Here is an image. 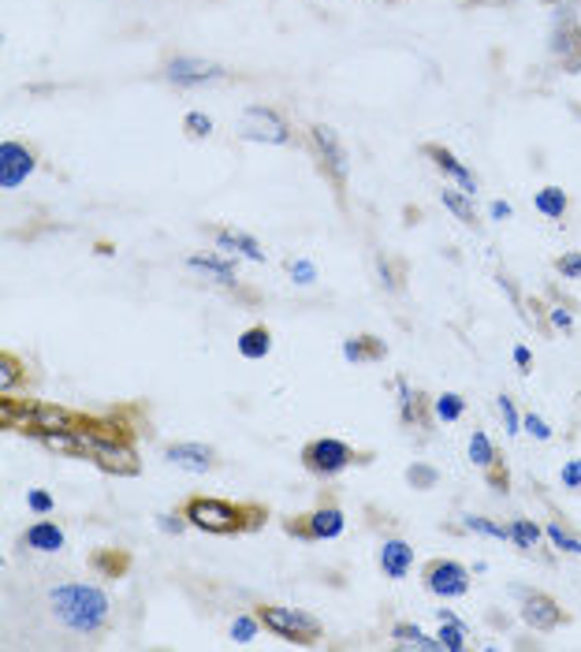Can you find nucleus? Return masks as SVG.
<instances>
[{
  "label": "nucleus",
  "mask_w": 581,
  "mask_h": 652,
  "mask_svg": "<svg viewBox=\"0 0 581 652\" xmlns=\"http://www.w3.org/2000/svg\"><path fill=\"white\" fill-rule=\"evenodd\" d=\"M421 153H426L429 161L437 164L444 175H451V180L459 183V191H466V194H474V191H477V175L470 172V168L462 164L459 157L448 150V146H440V142H426V146H421Z\"/></svg>",
  "instance_id": "2eb2a0df"
},
{
  "label": "nucleus",
  "mask_w": 581,
  "mask_h": 652,
  "mask_svg": "<svg viewBox=\"0 0 581 652\" xmlns=\"http://www.w3.org/2000/svg\"><path fill=\"white\" fill-rule=\"evenodd\" d=\"M164 459L194 473H209L220 467V456H216V448H209V443H169Z\"/></svg>",
  "instance_id": "4468645a"
},
{
  "label": "nucleus",
  "mask_w": 581,
  "mask_h": 652,
  "mask_svg": "<svg viewBox=\"0 0 581 652\" xmlns=\"http://www.w3.org/2000/svg\"><path fill=\"white\" fill-rule=\"evenodd\" d=\"M235 131H239V138H246V142H261V146H288V142H294L291 120L283 113H276L272 105H246Z\"/></svg>",
  "instance_id": "423d86ee"
},
{
  "label": "nucleus",
  "mask_w": 581,
  "mask_h": 652,
  "mask_svg": "<svg viewBox=\"0 0 581 652\" xmlns=\"http://www.w3.org/2000/svg\"><path fill=\"white\" fill-rule=\"evenodd\" d=\"M254 616L261 619V627L269 630V634L291 641V645H321V641H324L321 619H313V616H306V611H299V608L258 605V608H254Z\"/></svg>",
  "instance_id": "20e7f679"
},
{
  "label": "nucleus",
  "mask_w": 581,
  "mask_h": 652,
  "mask_svg": "<svg viewBox=\"0 0 581 652\" xmlns=\"http://www.w3.org/2000/svg\"><path fill=\"white\" fill-rule=\"evenodd\" d=\"M470 462H474L477 470H485V478H488V485L504 496V492H510V473H507V462L504 456H499V448L492 443V437L485 429H477L474 437H470Z\"/></svg>",
  "instance_id": "f8f14e48"
},
{
  "label": "nucleus",
  "mask_w": 581,
  "mask_h": 652,
  "mask_svg": "<svg viewBox=\"0 0 581 652\" xmlns=\"http://www.w3.org/2000/svg\"><path fill=\"white\" fill-rule=\"evenodd\" d=\"M269 351H272V332H269V324H254V329H246V332L239 335V354H243V359L258 362V359H269Z\"/></svg>",
  "instance_id": "5701e85b"
},
{
  "label": "nucleus",
  "mask_w": 581,
  "mask_h": 652,
  "mask_svg": "<svg viewBox=\"0 0 581 652\" xmlns=\"http://www.w3.org/2000/svg\"><path fill=\"white\" fill-rule=\"evenodd\" d=\"M224 75L228 72L216 61H205V56H169L164 61V78L172 86H202V83H216Z\"/></svg>",
  "instance_id": "ddd939ff"
},
{
  "label": "nucleus",
  "mask_w": 581,
  "mask_h": 652,
  "mask_svg": "<svg viewBox=\"0 0 581 652\" xmlns=\"http://www.w3.org/2000/svg\"><path fill=\"white\" fill-rule=\"evenodd\" d=\"M26 384V365L15 351H0V392L15 395Z\"/></svg>",
  "instance_id": "b1692460"
},
{
  "label": "nucleus",
  "mask_w": 581,
  "mask_h": 652,
  "mask_svg": "<svg viewBox=\"0 0 581 652\" xmlns=\"http://www.w3.org/2000/svg\"><path fill=\"white\" fill-rule=\"evenodd\" d=\"M462 414H466V399H462V395H455V392L437 395V403H432V418L444 421V425L459 421Z\"/></svg>",
  "instance_id": "7c9ffc66"
},
{
  "label": "nucleus",
  "mask_w": 581,
  "mask_h": 652,
  "mask_svg": "<svg viewBox=\"0 0 581 652\" xmlns=\"http://www.w3.org/2000/svg\"><path fill=\"white\" fill-rule=\"evenodd\" d=\"M37 161H42V157H37V146L23 142V138H4V142H0V186H4V191L23 186L31 180Z\"/></svg>",
  "instance_id": "1a4fd4ad"
},
{
  "label": "nucleus",
  "mask_w": 581,
  "mask_h": 652,
  "mask_svg": "<svg viewBox=\"0 0 581 652\" xmlns=\"http://www.w3.org/2000/svg\"><path fill=\"white\" fill-rule=\"evenodd\" d=\"M488 216H492V221H507V216H510V205H507V202H492V205H488Z\"/></svg>",
  "instance_id": "c03bdc74"
},
{
  "label": "nucleus",
  "mask_w": 581,
  "mask_h": 652,
  "mask_svg": "<svg viewBox=\"0 0 581 652\" xmlns=\"http://www.w3.org/2000/svg\"><path fill=\"white\" fill-rule=\"evenodd\" d=\"M545 537H548L559 552H567V556H581V537H578V530L567 526V522L551 519L548 526H545Z\"/></svg>",
  "instance_id": "a878e982"
},
{
  "label": "nucleus",
  "mask_w": 581,
  "mask_h": 652,
  "mask_svg": "<svg viewBox=\"0 0 581 652\" xmlns=\"http://www.w3.org/2000/svg\"><path fill=\"white\" fill-rule=\"evenodd\" d=\"M440 645L451 649V652H459V649H466L470 645V638H466V622H462L459 616H451V611H440Z\"/></svg>",
  "instance_id": "bb28decb"
},
{
  "label": "nucleus",
  "mask_w": 581,
  "mask_h": 652,
  "mask_svg": "<svg viewBox=\"0 0 581 652\" xmlns=\"http://www.w3.org/2000/svg\"><path fill=\"white\" fill-rule=\"evenodd\" d=\"M521 429L534 440H551V425L545 418H537V414H526V418H521Z\"/></svg>",
  "instance_id": "a19ab883"
},
{
  "label": "nucleus",
  "mask_w": 581,
  "mask_h": 652,
  "mask_svg": "<svg viewBox=\"0 0 581 652\" xmlns=\"http://www.w3.org/2000/svg\"><path fill=\"white\" fill-rule=\"evenodd\" d=\"M391 638H396V645H410V649H444L440 638L421 634L413 622H396V627H391Z\"/></svg>",
  "instance_id": "c756f323"
},
{
  "label": "nucleus",
  "mask_w": 581,
  "mask_h": 652,
  "mask_svg": "<svg viewBox=\"0 0 581 652\" xmlns=\"http://www.w3.org/2000/svg\"><path fill=\"white\" fill-rule=\"evenodd\" d=\"M559 481H563V489L581 492V459L563 462V470H559Z\"/></svg>",
  "instance_id": "ea45409f"
},
{
  "label": "nucleus",
  "mask_w": 581,
  "mask_h": 652,
  "mask_svg": "<svg viewBox=\"0 0 581 652\" xmlns=\"http://www.w3.org/2000/svg\"><path fill=\"white\" fill-rule=\"evenodd\" d=\"M343 530H347L343 507H318V511H310V515L283 519V533L294 541H336Z\"/></svg>",
  "instance_id": "0eeeda50"
},
{
  "label": "nucleus",
  "mask_w": 581,
  "mask_h": 652,
  "mask_svg": "<svg viewBox=\"0 0 581 652\" xmlns=\"http://www.w3.org/2000/svg\"><path fill=\"white\" fill-rule=\"evenodd\" d=\"M548 49H551V56H556L559 72L581 75V23L574 15H559L556 19Z\"/></svg>",
  "instance_id": "9b49d317"
},
{
  "label": "nucleus",
  "mask_w": 581,
  "mask_h": 652,
  "mask_svg": "<svg viewBox=\"0 0 581 652\" xmlns=\"http://www.w3.org/2000/svg\"><path fill=\"white\" fill-rule=\"evenodd\" d=\"M421 581H426V589L432 597H444V600H459L470 592V567L459 559H448V556H437V559H426V567H421Z\"/></svg>",
  "instance_id": "6e6552de"
},
{
  "label": "nucleus",
  "mask_w": 581,
  "mask_h": 652,
  "mask_svg": "<svg viewBox=\"0 0 581 652\" xmlns=\"http://www.w3.org/2000/svg\"><path fill=\"white\" fill-rule=\"evenodd\" d=\"M551 269H556L559 276H563V280H581V254H559L556 261H551Z\"/></svg>",
  "instance_id": "e433bc0d"
},
{
  "label": "nucleus",
  "mask_w": 581,
  "mask_h": 652,
  "mask_svg": "<svg viewBox=\"0 0 581 652\" xmlns=\"http://www.w3.org/2000/svg\"><path fill=\"white\" fill-rule=\"evenodd\" d=\"M507 533H510V541H515L518 548H526V552H534L540 541H545V530H540L534 519H515L507 526Z\"/></svg>",
  "instance_id": "c85d7f7f"
},
{
  "label": "nucleus",
  "mask_w": 581,
  "mask_h": 652,
  "mask_svg": "<svg viewBox=\"0 0 581 652\" xmlns=\"http://www.w3.org/2000/svg\"><path fill=\"white\" fill-rule=\"evenodd\" d=\"M534 205H537L540 216H548V221H563L567 210H570V197H567L563 186H545V191H537Z\"/></svg>",
  "instance_id": "393cba45"
},
{
  "label": "nucleus",
  "mask_w": 581,
  "mask_h": 652,
  "mask_svg": "<svg viewBox=\"0 0 581 652\" xmlns=\"http://www.w3.org/2000/svg\"><path fill=\"white\" fill-rule=\"evenodd\" d=\"M90 567L101 570L105 578H123L127 570H131V552L127 548H94Z\"/></svg>",
  "instance_id": "412c9836"
},
{
  "label": "nucleus",
  "mask_w": 581,
  "mask_h": 652,
  "mask_svg": "<svg viewBox=\"0 0 581 652\" xmlns=\"http://www.w3.org/2000/svg\"><path fill=\"white\" fill-rule=\"evenodd\" d=\"M496 407H499V414H504V429L510 432V437H518V432H521V418H526V414H518V407H515V399H510V395H499Z\"/></svg>",
  "instance_id": "f704fd0d"
},
{
  "label": "nucleus",
  "mask_w": 581,
  "mask_h": 652,
  "mask_svg": "<svg viewBox=\"0 0 581 652\" xmlns=\"http://www.w3.org/2000/svg\"><path fill=\"white\" fill-rule=\"evenodd\" d=\"M258 630H265L258 616H239L232 622V641H254Z\"/></svg>",
  "instance_id": "58836bf2"
},
{
  "label": "nucleus",
  "mask_w": 581,
  "mask_h": 652,
  "mask_svg": "<svg viewBox=\"0 0 581 652\" xmlns=\"http://www.w3.org/2000/svg\"><path fill=\"white\" fill-rule=\"evenodd\" d=\"M362 462H373V456H362V451H354L340 437H318L302 448V467L318 473V478H340L343 470L362 467Z\"/></svg>",
  "instance_id": "39448f33"
},
{
  "label": "nucleus",
  "mask_w": 581,
  "mask_h": 652,
  "mask_svg": "<svg viewBox=\"0 0 581 652\" xmlns=\"http://www.w3.org/2000/svg\"><path fill=\"white\" fill-rule=\"evenodd\" d=\"M343 359L354 362V365L358 362H380V359H388V343L373 332L347 335V340H343Z\"/></svg>",
  "instance_id": "a211bd4d"
},
{
  "label": "nucleus",
  "mask_w": 581,
  "mask_h": 652,
  "mask_svg": "<svg viewBox=\"0 0 581 652\" xmlns=\"http://www.w3.org/2000/svg\"><path fill=\"white\" fill-rule=\"evenodd\" d=\"M49 608L75 634H101L112 619V600L105 589L86 586V581H64L49 589Z\"/></svg>",
  "instance_id": "f03ea898"
},
{
  "label": "nucleus",
  "mask_w": 581,
  "mask_h": 652,
  "mask_svg": "<svg viewBox=\"0 0 581 652\" xmlns=\"http://www.w3.org/2000/svg\"><path fill=\"white\" fill-rule=\"evenodd\" d=\"M377 265H380V280H384V288L388 291H402V272H399V261H391L388 254H377Z\"/></svg>",
  "instance_id": "72a5a7b5"
},
{
  "label": "nucleus",
  "mask_w": 581,
  "mask_h": 652,
  "mask_svg": "<svg viewBox=\"0 0 581 652\" xmlns=\"http://www.w3.org/2000/svg\"><path fill=\"white\" fill-rule=\"evenodd\" d=\"M186 269H194L198 276H205V280L220 284V288H228V291L239 288V276H235V261L216 258V254H191V258H186Z\"/></svg>",
  "instance_id": "dca6fc26"
},
{
  "label": "nucleus",
  "mask_w": 581,
  "mask_h": 652,
  "mask_svg": "<svg viewBox=\"0 0 581 652\" xmlns=\"http://www.w3.org/2000/svg\"><path fill=\"white\" fill-rule=\"evenodd\" d=\"M288 276L299 288H310V284H318V269H313V261H306V258H291L288 261Z\"/></svg>",
  "instance_id": "c9c22d12"
},
{
  "label": "nucleus",
  "mask_w": 581,
  "mask_h": 652,
  "mask_svg": "<svg viewBox=\"0 0 581 652\" xmlns=\"http://www.w3.org/2000/svg\"><path fill=\"white\" fill-rule=\"evenodd\" d=\"M183 131L191 138H209L213 135V120L205 113H186L183 116Z\"/></svg>",
  "instance_id": "4c0bfd02"
},
{
  "label": "nucleus",
  "mask_w": 581,
  "mask_h": 652,
  "mask_svg": "<svg viewBox=\"0 0 581 652\" xmlns=\"http://www.w3.org/2000/svg\"><path fill=\"white\" fill-rule=\"evenodd\" d=\"M23 541H26V548H37V552H61L67 537L56 522H37V526L23 533Z\"/></svg>",
  "instance_id": "4be33fe9"
},
{
  "label": "nucleus",
  "mask_w": 581,
  "mask_h": 652,
  "mask_svg": "<svg viewBox=\"0 0 581 652\" xmlns=\"http://www.w3.org/2000/svg\"><path fill=\"white\" fill-rule=\"evenodd\" d=\"M26 503H31L34 515H49V511H53V496H49L45 489H31V492H26Z\"/></svg>",
  "instance_id": "79ce46f5"
},
{
  "label": "nucleus",
  "mask_w": 581,
  "mask_h": 652,
  "mask_svg": "<svg viewBox=\"0 0 581 652\" xmlns=\"http://www.w3.org/2000/svg\"><path fill=\"white\" fill-rule=\"evenodd\" d=\"M396 395H399V414H402V425L413 429V425H426V414H429V403L421 392H413L407 377L396 381Z\"/></svg>",
  "instance_id": "aec40b11"
},
{
  "label": "nucleus",
  "mask_w": 581,
  "mask_h": 652,
  "mask_svg": "<svg viewBox=\"0 0 581 652\" xmlns=\"http://www.w3.org/2000/svg\"><path fill=\"white\" fill-rule=\"evenodd\" d=\"M440 202H444L448 210L455 213L462 224H466V228H477V224H481V216L474 213V202L466 197V191H451V186H448V191H440Z\"/></svg>",
  "instance_id": "cd10ccee"
},
{
  "label": "nucleus",
  "mask_w": 581,
  "mask_h": 652,
  "mask_svg": "<svg viewBox=\"0 0 581 652\" xmlns=\"http://www.w3.org/2000/svg\"><path fill=\"white\" fill-rule=\"evenodd\" d=\"M548 4H556V0H548Z\"/></svg>",
  "instance_id": "49530a36"
},
{
  "label": "nucleus",
  "mask_w": 581,
  "mask_h": 652,
  "mask_svg": "<svg viewBox=\"0 0 581 652\" xmlns=\"http://www.w3.org/2000/svg\"><path fill=\"white\" fill-rule=\"evenodd\" d=\"M551 324H556V329H570V324H574V318H570V313L567 310H551Z\"/></svg>",
  "instance_id": "a18cd8bd"
},
{
  "label": "nucleus",
  "mask_w": 581,
  "mask_h": 652,
  "mask_svg": "<svg viewBox=\"0 0 581 652\" xmlns=\"http://www.w3.org/2000/svg\"><path fill=\"white\" fill-rule=\"evenodd\" d=\"M515 362H518V370H521V373L534 370V354H529L526 343H518V348H515Z\"/></svg>",
  "instance_id": "37998d69"
},
{
  "label": "nucleus",
  "mask_w": 581,
  "mask_h": 652,
  "mask_svg": "<svg viewBox=\"0 0 581 652\" xmlns=\"http://www.w3.org/2000/svg\"><path fill=\"white\" fill-rule=\"evenodd\" d=\"M521 622H526L529 630H540V634H551V630L567 627L570 622V611L559 605L551 592H540V589H526L521 592Z\"/></svg>",
  "instance_id": "9d476101"
},
{
  "label": "nucleus",
  "mask_w": 581,
  "mask_h": 652,
  "mask_svg": "<svg viewBox=\"0 0 581 652\" xmlns=\"http://www.w3.org/2000/svg\"><path fill=\"white\" fill-rule=\"evenodd\" d=\"M213 235H216V246H224V250L239 254V258H246V261H265V250H261V243L254 239L250 232L228 228V224H216Z\"/></svg>",
  "instance_id": "f3484780"
},
{
  "label": "nucleus",
  "mask_w": 581,
  "mask_h": 652,
  "mask_svg": "<svg viewBox=\"0 0 581 652\" xmlns=\"http://www.w3.org/2000/svg\"><path fill=\"white\" fill-rule=\"evenodd\" d=\"M310 153L318 161L321 175L336 191L340 210H347V180H351V157L343 150V138L336 127L329 124H310Z\"/></svg>",
  "instance_id": "7ed1b4c3"
},
{
  "label": "nucleus",
  "mask_w": 581,
  "mask_h": 652,
  "mask_svg": "<svg viewBox=\"0 0 581 652\" xmlns=\"http://www.w3.org/2000/svg\"><path fill=\"white\" fill-rule=\"evenodd\" d=\"M180 515L198 526L202 533H216V537H239V533H258L269 522V507L265 503H235L220 496H186L180 503Z\"/></svg>",
  "instance_id": "f257e3e1"
},
{
  "label": "nucleus",
  "mask_w": 581,
  "mask_h": 652,
  "mask_svg": "<svg viewBox=\"0 0 581 652\" xmlns=\"http://www.w3.org/2000/svg\"><path fill=\"white\" fill-rule=\"evenodd\" d=\"M407 481H410V489H437L440 473H437V467H426V462H413V467L407 470Z\"/></svg>",
  "instance_id": "2f4dec72"
},
{
  "label": "nucleus",
  "mask_w": 581,
  "mask_h": 652,
  "mask_svg": "<svg viewBox=\"0 0 581 652\" xmlns=\"http://www.w3.org/2000/svg\"><path fill=\"white\" fill-rule=\"evenodd\" d=\"M466 530L485 533V537H492V541H510L507 526H499V522H492V519H481V515H466Z\"/></svg>",
  "instance_id": "473e14b6"
},
{
  "label": "nucleus",
  "mask_w": 581,
  "mask_h": 652,
  "mask_svg": "<svg viewBox=\"0 0 581 652\" xmlns=\"http://www.w3.org/2000/svg\"><path fill=\"white\" fill-rule=\"evenodd\" d=\"M410 567H413V548L407 545V541H399V537H391V541H384L380 545V570H384V578H407L410 575Z\"/></svg>",
  "instance_id": "6ab92c4d"
}]
</instances>
